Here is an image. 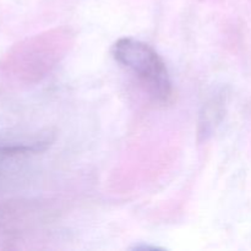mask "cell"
I'll return each instance as SVG.
<instances>
[{"mask_svg":"<svg viewBox=\"0 0 251 251\" xmlns=\"http://www.w3.org/2000/svg\"><path fill=\"white\" fill-rule=\"evenodd\" d=\"M113 58L129 70L159 102H168L173 93L166 63L152 47L132 37L119 38L112 47Z\"/></svg>","mask_w":251,"mask_h":251,"instance_id":"cell-1","label":"cell"}]
</instances>
